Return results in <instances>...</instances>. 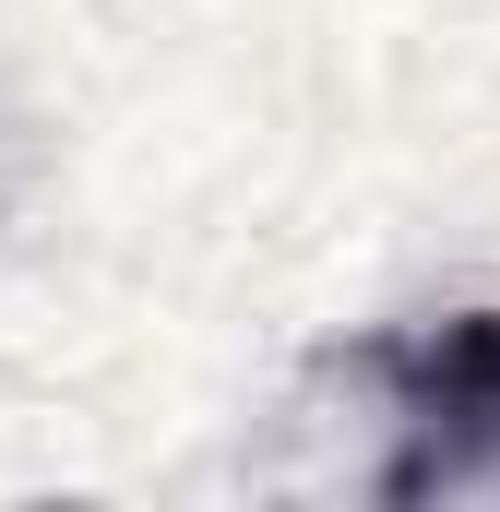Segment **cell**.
<instances>
[{
	"label": "cell",
	"mask_w": 500,
	"mask_h": 512,
	"mask_svg": "<svg viewBox=\"0 0 500 512\" xmlns=\"http://www.w3.org/2000/svg\"><path fill=\"white\" fill-rule=\"evenodd\" d=\"M381 393H393V465L381 501H429V489H477L500 477V310H453L370 346Z\"/></svg>",
	"instance_id": "6da1fadb"
}]
</instances>
